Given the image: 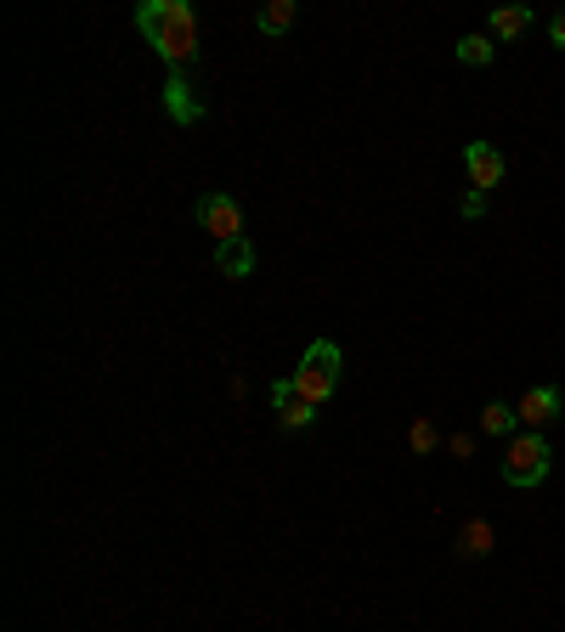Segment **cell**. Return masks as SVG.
<instances>
[{
  "label": "cell",
  "mask_w": 565,
  "mask_h": 632,
  "mask_svg": "<svg viewBox=\"0 0 565 632\" xmlns=\"http://www.w3.org/2000/svg\"><path fill=\"white\" fill-rule=\"evenodd\" d=\"M137 28H142V40L170 62V74H187L198 62V17L187 0H148L137 12Z\"/></svg>",
  "instance_id": "obj_1"
},
{
  "label": "cell",
  "mask_w": 565,
  "mask_h": 632,
  "mask_svg": "<svg viewBox=\"0 0 565 632\" xmlns=\"http://www.w3.org/2000/svg\"><path fill=\"white\" fill-rule=\"evenodd\" d=\"M294 384H301L306 402H328V395L340 390V345L334 339H317L306 350V361L294 368Z\"/></svg>",
  "instance_id": "obj_2"
},
{
  "label": "cell",
  "mask_w": 565,
  "mask_h": 632,
  "mask_svg": "<svg viewBox=\"0 0 565 632\" xmlns=\"http://www.w3.org/2000/svg\"><path fill=\"white\" fill-rule=\"evenodd\" d=\"M549 463H554V452H549V441L531 429V436H515L509 441V452H504V480L509 486H543V475H549Z\"/></svg>",
  "instance_id": "obj_3"
},
{
  "label": "cell",
  "mask_w": 565,
  "mask_h": 632,
  "mask_svg": "<svg viewBox=\"0 0 565 632\" xmlns=\"http://www.w3.org/2000/svg\"><path fill=\"white\" fill-rule=\"evenodd\" d=\"M192 215H198V226H204L210 238H215V249L244 238V204H238L232 192H204V198H198V210H192Z\"/></svg>",
  "instance_id": "obj_4"
},
{
  "label": "cell",
  "mask_w": 565,
  "mask_h": 632,
  "mask_svg": "<svg viewBox=\"0 0 565 632\" xmlns=\"http://www.w3.org/2000/svg\"><path fill=\"white\" fill-rule=\"evenodd\" d=\"M272 407H278V424H283V429H311V424H317V402H306L294 379H278V384H272Z\"/></svg>",
  "instance_id": "obj_5"
},
{
  "label": "cell",
  "mask_w": 565,
  "mask_h": 632,
  "mask_svg": "<svg viewBox=\"0 0 565 632\" xmlns=\"http://www.w3.org/2000/svg\"><path fill=\"white\" fill-rule=\"evenodd\" d=\"M463 170H470L475 192H492L497 181H504V153H497L492 142H470L463 147Z\"/></svg>",
  "instance_id": "obj_6"
},
{
  "label": "cell",
  "mask_w": 565,
  "mask_h": 632,
  "mask_svg": "<svg viewBox=\"0 0 565 632\" xmlns=\"http://www.w3.org/2000/svg\"><path fill=\"white\" fill-rule=\"evenodd\" d=\"M164 114H170L176 124H198V119H204V103L192 96L187 74H170V80H164Z\"/></svg>",
  "instance_id": "obj_7"
},
{
  "label": "cell",
  "mask_w": 565,
  "mask_h": 632,
  "mask_svg": "<svg viewBox=\"0 0 565 632\" xmlns=\"http://www.w3.org/2000/svg\"><path fill=\"white\" fill-rule=\"evenodd\" d=\"M515 413H520V424H531V429L554 424V418H560V390H554V384H543V390H526L520 402H515Z\"/></svg>",
  "instance_id": "obj_8"
},
{
  "label": "cell",
  "mask_w": 565,
  "mask_h": 632,
  "mask_svg": "<svg viewBox=\"0 0 565 632\" xmlns=\"http://www.w3.org/2000/svg\"><path fill=\"white\" fill-rule=\"evenodd\" d=\"M215 272H221V277H232V283H244V277L255 272V243H249V238L221 243V249H215Z\"/></svg>",
  "instance_id": "obj_9"
},
{
  "label": "cell",
  "mask_w": 565,
  "mask_h": 632,
  "mask_svg": "<svg viewBox=\"0 0 565 632\" xmlns=\"http://www.w3.org/2000/svg\"><path fill=\"white\" fill-rule=\"evenodd\" d=\"M255 28H260V35H289V28H294V0H272V7H260Z\"/></svg>",
  "instance_id": "obj_10"
},
{
  "label": "cell",
  "mask_w": 565,
  "mask_h": 632,
  "mask_svg": "<svg viewBox=\"0 0 565 632\" xmlns=\"http://www.w3.org/2000/svg\"><path fill=\"white\" fill-rule=\"evenodd\" d=\"M526 28H531V12H526V7L492 12V35H497V40H515V35H526Z\"/></svg>",
  "instance_id": "obj_11"
},
{
  "label": "cell",
  "mask_w": 565,
  "mask_h": 632,
  "mask_svg": "<svg viewBox=\"0 0 565 632\" xmlns=\"http://www.w3.org/2000/svg\"><path fill=\"white\" fill-rule=\"evenodd\" d=\"M458 553H470V559H481V553H492V525L486 520H470L458 530Z\"/></svg>",
  "instance_id": "obj_12"
},
{
  "label": "cell",
  "mask_w": 565,
  "mask_h": 632,
  "mask_svg": "<svg viewBox=\"0 0 565 632\" xmlns=\"http://www.w3.org/2000/svg\"><path fill=\"white\" fill-rule=\"evenodd\" d=\"M515 424H520V413H515V407L486 402V413H481V429H486V436H515Z\"/></svg>",
  "instance_id": "obj_13"
},
{
  "label": "cell",
  "mask_w": 565,
  "mask_h": 632,
  "mask_svg": "<svg viewBox=\"0 0 565 632\" xmlns=\"http://www.w3.org/2000/svg\"><path fill=\"white\" fill-rule=\"evenodd\" d=\"M458 62L486 69V62H492V40H486V35H463V40H458Z\"/></svg>",
  "instance_id": "obj_14"
},
{
  "label": "cell",
  "mask_w": 565,
  "mask_h": 632,
  "mask_svg": "<svg viewBox=\"0 0 565 632\" xmlns=\"http://www.w3.org/2000/svg\"><path fill=\"white\" fill-rule=\"evenodd\" d=\"M408 446H413L419 457H429V452L442 446V436H436V424H429V418H413V429H408Z\"/></svg>",
  "instance_id": "obj_15"
},
{
  "label": "cell",
  "mask_w": 565,
  "mask_h": 632,
  "mask_svg": "<svg viewBox=\"0 0 565 632\" xmlns=\"http://www.w3.org/2000/svg\"><path fill=\"white\" fill-rule=\"evenodd\" d=\"M549 40H554V46H560V51H565V7H560V12H554V17H549Z\"/></svg>",
  "instance_id": "obj_16"
},
{
  "label": "cell",
  "mask_w": 565,
  "mask_h": 632,
  "mask_svg": "<svg viewBox=\"0 0 565 632\" xmlns=\"http://www.w3.org/2000/svg\"><path fill=\"white\" fill-rule=\"evenodd\" d=\"M458 210H463V215H470V220H475V215H486V192H470V198H463V204H458Z\"/></svg>",
  "instance_id": "obj_17"
},
{
  "label": "cell",
  "mask_w": 565,
  "mask_h": 632,
  "mask_svg": "<svg viewBox=\"0 0 565 632\" xmlns=\"http://www.w3.org/2000/svg\"><path fill=\"white\" fill-rule=\"evenodd\" d=\"M452 457H475V436H452Z\"/></svg>",
  "instance_id": "obj_18"
}]
</instances>
